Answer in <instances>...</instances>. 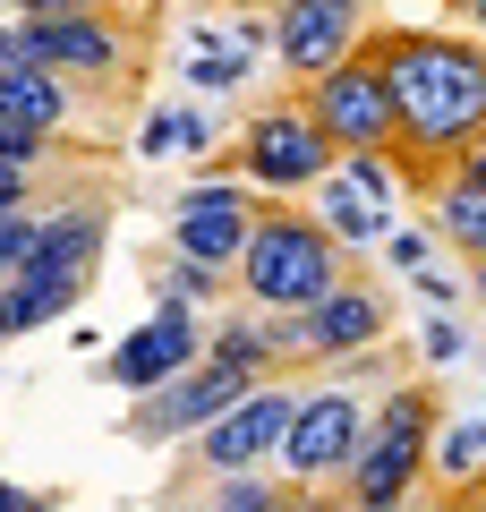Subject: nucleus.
Listing matches in <instances>:
<instances>
[{"instance_id": "nucleus-1", "label": "nucleus", "mask_w": 486, "mask_h": 512, "mask_svg": "<svg viewBox=\"0 0 486 512\" xmlns=\"http://www.w3.org/2000/svg\"><path fill=\"white\" fill-rule=\"evenodd\" d=\"M367 43L393 86V146L410 163V188H435L486 137V43L444 26H384Z\"/></svg>"}, {"instance_id": "nucleus-2", "label": "nucleus", "mask_w": 486, "mask_h": 512, "mask_svg": "<svg viewBox=\"0 0 486 512\" xmlns=\"http://www.w3.org/2000/svg\"><path fill=\"white\" fill-rule=\"evenodd\" d=\"M350 256L359 248H342L324 214L265 205L256 231H248V248H239V291H248V308H316V299L350 274Z\"/></svg>"}, {"instance_id": "nucleus-3", "label": "nucleus", "mask_w": 486, "mask_h": 512, "mask_svg": "<svg viewBox=\"0 0 486 512\" xmlns=\"http://www.w3.org/2000/svg\"><path fill=\"white\" fill-rule=\"evenodd\" d=\"M435 393L427 384H393L384 393V410L367 419V436H359V453H350V470H342V495L350 504H410L418 495V470L435 461Z\"/></svg>"}, {"instance_id": "nucleus-4", "label": "nucleus", "mask_w": 486, "mask_h": 512, "mask_svg": "<svg viewBox=\"0 0 486 512\" xmlns=\"http://www.w3.org/2000/svg\"><path fill=\"white\" fill-rule=\"evenodd\" d=\"M307 111L316 128L333 137V154H384L393 146V86H384V60L376 43H359L350 60H333L324 77H307Z\"/></svg>"}, {"instance_id": "nucleus-5", "label": "nucleus", "mask_w": 486, "mask_h": 512, "mask_svg": "<svg viewBox=\"0 0 486 512\" xmlns=\"http://www.w3.org/2000/svg\"><path fill=\"white\" fill-rule=\"evenodd\" d=\"M333 163H342V154H333V137L316 128L307 94L248 111V128H239V171H248L256 188H273V197H282V188H316Z\"/></svg>"}, {"instance_id": "nucleus-6", "label": "nucleus", "mask_w": 486, "mask_h": 512, "mask_svg": "<svg viewBox=\"0 0 486 512\" xmlns=\"http://www.w3.org/2000/svg\"><path fill=\"white\" fill-rule=\"evenodd\" d=\"M248 384H265V376H248V367H222V359H197L188 376H171V384H154V393H137V410H128V436H137V444H188L197 427H214L222 410L248 393Z\"/></svg>"}, {"instance_id": "nucleus-7", "label": "nucleus", "mask_w": 486, "mask_h": 512, "mask_svg": "<svg viewBox=\"0 0 486 512\" xmlns=\"http://www.w3.org/2000/svg\"><path fill=\"white\" fill-rule=\"evenodd\" d=\"M197 359H205V316L180 308V299H154V316H145L137 333H120V350L103 359V384H120L128 402H137V393H154V384L188 376Z\"/></svg>"}, {"instance_id": "nucleus-8", "label": "nucleus", "mask_w": 486, "mask_h": 512, "mask_svg": "<svg viewBox=\"0 0 486 512\" xmlns=\"http://www.w3.org/2000/svg\"><path fill=\"white\" fill-rule=\"evenodd\" d=\"M359 436H367V410H359V393H307L299 410H290V436H282V470H290V487H333V478L350 470V453H359Z\"/></svg>"}, {"instance_id": "nucleus-9", "label": "nucleus", "mask_w": 486, "mask_h": 512, "mask_svg": "<svg viewBox=\"0 0 486 512\" xmlns=\"http://www.w3.org/2000/svg\"><path fill=\"white\" fill-rule=\"evenodd\" d=\"M290 410H299V393H282V384H248L214 427L188 436V470H256V461H273L282 436H290Z\"/></svg>"}, {"instance_id": "nucleus-10", "label": "nucleus", "mask_w": 486, "mask_h": 512, "mask_svg": "<svg viewBox=\"0 0 486 512\" xmlns=\"http://www.w3.org/2000/svg\"><path fill=\"white\" fill-rule=\"evenodd\" d=\"M26 60H43L60 77H120L137 52H128V26L111 9L77 0V9H52V18H26Z\"/></svg>"}, {"instance_id": "nucleus-11", "label": "nucleus", "mask_w": 486, "mask_h": 512, "mask_svg": "<svg viewBox=\"0 0 486 512\" xmlns=\"http://www.w3.org/2000/svg\"><path fill=\"white\" fill-rule=\"evenodd\" d=\"M367 43V0H282L273 9V60L290 77H324L333 60H350Z\"/></svg>"}, {"instance_id": "nucleus-12", "label": "nucleus", "mask_w": 486, "mask_h": 512, "mask_svg": "<svg viewBox=\"0 0 486 512\" xmlns=\"http://www.w3.org/2000/svg\"><path fill=\"white\" fill-rule=\"evenodd\" d=\"M86 291H94V274H43V265L0 274V342L43 333L52 316H77V299H86Z\"/></svg>"}, {"instance_id": "nucleus-13", "label": "nucleus", "mask_w": 486, "mask_h": 512, "mask_svg": "<svg viewBox=\"0 0 486 512\" xmlns=\"http://www.w3.org/2000/svg\"><path fill=\"white\" fill-rule=\"evenodd\" d=\"M103 239H111V214H103V205H60V214L35 222L26 265H43V274H94Z\"/></svg>"}, {"instance_id": "nucleus-14", "label": "nucleus", "mask_w": 486, "mask_h": 512, "mask_svg": "<svg viewBox=\"0 0 486 512\" xmlns=\"http://www.w3.org/2000/svg\"><path fill=\"white\" fill-rule=\"evenodd\" d=\"M0 111L26 128H43V137H60V120H69V77L43 69V60H9L0 69Z\"/></svg>"}, {"instance_id": "nucleus-15", "label": "nucleus", "mask_w": 486, "mask_h": 512, "mask_svg": "<svg viewBox=\"0 0 486 512\" xmlns=\"http://www.w3.org/2000/svg\"><path fill=\"white\" fill-rule=\"evenodd\" d=\"M427 197H435V239H444V248H461V256H486V180L444 171Z\"/></svg>"}, {"instance_id": "nucleus-16", "label": "nucleus", "mask_w": 486, "mask_h": 512, "mask_svg": "<svg viewBox=\"0 0 486 512\" xmlns=\"http://www.w3.org/2000/svg\"><path fill=\"white\" fill-rule=\"evenodd\" d=\"M316 188H324V222H333V239H342V248H376V239H384V231H393V222H384V214H376V205H367V197H359V188H350V180H342V171H324V180H316Z\"/></svg>"}, {"instance_id": "nucleus-17", "label": "nucleus", "mask_w": 486, "mask_h": 512, "mask_svg": "<svg viewBox=\"0 0 486 512\" xmlns=\"http://www.w3.org/2000/svg\"><path fill=\"white\" fill-rule=\"evenodd\" d=\"M435 470H444L452 478V487H478V478H486V427L478 419H452V427H435Z\"/></svg>"}, {"instance_id": "nucleus-18", "label": "nucleus", "mask_w": 486, "mask_h": 512, "mask_svg": "<svg viewBox=\"0 0 486 512\" xmlns=\"http://www.w3.org/2000/svg\"><path fill=\"white\" fill-rule=\"evenodd\" d=\"M222 265H197V256L171 248V265H154V299H180V308H214Z\"/></svg>"}, {"instance_id": "nucleus-19", "label": "nucleus", "mask_w": 486, "mask_h": 512, "mask_svg": "<svg viewBox=\"0 0 486 512\" xmlns=\"http://www.w3.org/2000/svg\"><path fill=\"white\" fill-rule=\"evenodd\" d=\"M205 359H222V367H248V376H265V367H273V342H265V316H239V325L205 333Z\"/></svg>"}, {"instance_id": "nucleus-20", "label": "nucleus", "mask_w": 486, "mask_h": 512, "mask_svg": "<svg viewBox=\"0 0 486 512\" xmlns=\"http://www.w3.org/2000/svg\"><path fill=\"white\" fill-rule=\"evenodd\" d=\"M137 146L145 154H205V146H214V120H205V111H154V120H145L137 128Z\"/></svg>"}, {"instance_id": "nucleus-21", "label": "nucleus", "mask_w": 486, "mask_h": 512, "mask_svg": "<svg viewBox=\"0 0 486 512\" xmlns=\"http://www.w3.org/2000/svg\"><path fill=\"white\" fill-rule=\"evenodd\" d=\"M214 504H222V512H265V504H282V487H273V478H265V461H256V470H222Z\"/></svg>"}, {"instance_id": "nucleus-22", "label": "nucleus", "mask_w": 486, "mask_h": 512, "mask_svg": "<svg viewBox=\"0 0 486 512\" xmlns=\"http://www.w3.org/2000/svg\"><path fill=\"white\" fill-rule=\"evenodd\" d=\"M35 222H43V214H26V205H9V214H0V274H18V265H26Z\"/></svg>"}, {"instance_id": "nucleus-23", "label": "nucleus", "mask_w": 486, "mask_h": 512, "mask_svg": "<svg viewBox=\"0 0 486 512\" xmlns=\"http://www.w3.org/2000/svg\"><path fill=\"white\" fill-rule=\"evenodd\" d=\"M418 350H427L435 367H452V359H469V333L452 325V316H427V325H418Z\"/></svg>"}, {"instance_id": "nucleus-24", "label": "nucleus", "mask_w": 486, "mask_h": 512, "mask_svg": "<svg viewBox=\"0 0 486 512\" xmlns=\"http://www.w3.org/2000/svg\"><path fill=\"white\" fill-rule=\"evenodd\" d=\"M384 256H393V274H418V265H435V239L393 222V231H384Z\"/></svg>"}, {"instance_id": "nucleus-25", "label": "nucleus", "mask_w": 486, "mask_h": 512, "mask_svg": "<svg viewBox=\"0 0 486 512\" xmlns=\"http://www.w3.org/2000/svg\"><path fill=\"white\" fill-rule=\"evenodd\" d=\"M410 291H418V308H461V274H444V265H418Z\"/></svg>"}, {"instance_id": "nucleus-26", "label": "nucleus", "mask_w": 486, "mask_h": 512, "mask_svg": "<svg viewBox=\"0 0 486 512\" xmlns=\"http://www.w3.org/2000/svg\"><path fill=\"white\" fill-rule=\"evenodd\" d=\"M9 205H35V163H0V214Z\"/></svg>"}, {"instance_id": "nucleus-27", "label": "nucleus", "mask_w": 486, "mask_h": 512, "mask_svg": "<svg viewBox=\"0 0 486 512\" xmlns=\"http://www.w3.org/2000/svg\"><path fill=\"white\" fill-rule=\"evenodd\" d=\"M43 495H26V487H9V478H0V512H35Z\"/></svg>"}, {"instance_id": "nucleus-28", "label": "nucleus", "mask_w": 486, "mask_h": 512, "mask_svg": "<svg viewBox=\"0 0 486 512\" xmlns=\"http://www.w3.org/2000/svg\"><path fill=\"white\" fill-rule=\"evenodd\" d=\"M18 18H52V9H77V0H9Z\"/></svg>"}, {"instance_id": "nucleus-29", "label": "nucleus", "mask_w": 486, "mask_h": 512, "mask_svg": "<svg viewBox=\"0 0 486 512\" xmlns=\"http://www.w3.org/2000/svg\"><path fill=\"white\" fill-rule=\"evenodd\" d=\"M452 171H469V180H486V137H478V146H469V154H461Z\"/></svg>"}, {"instance_id": "nucleus-30", "label": "nucleus", "mask_w": 486, "mask_h": 512, "mask_svg": "<svg viewBox=\"0 0 486 512\" xmlns=\"http://www.w3.org/2000/svg\"><path fill=\"white\" fill-rule=\"evenodd\" d=\"M469 291H478V308H486V256H469Z\"/></svg>"}, {"instance_id": "nucleus-31", "label": "nucleus", "mask_w": 486, "mask_h": 512, "mask_svg": "<svg viewBox=\"0 0 486 512\" xmlns=\"http://www.w3.org/2000/svg\"><path fill=\"white\" fill-rule=\"evenodd\" d=\"M469 26H478V35H486V0H478V9H469Z\"/></svg>"}, {"instance_id": "nucleus-32", "label": "nucleus", "mask_w": 486, "mask_h": 512, "mask_svg": "<svg viewBox=\"0 0 486 512\" xmlns=\"http://www.w3.org/2000/svg\"><path fill=\"white\" fill-rule=\"evenodd\" d=\"M444 9H478V0H444Z\"/></svg>"}, {"instance_id": "nucleus-33", "label": "nucleus", "mask_w": 486, "mask_h": 512, "mask_svg": "<svg viewBox=\"0 0 486 512\" xmlns=\"http://www.w3.org/2000/svg\"><path fill=\"white\" fill-rule=\"evenodd\" d=\"M0 9H9V0H0Z\"/></svg>"}]
</instances>
